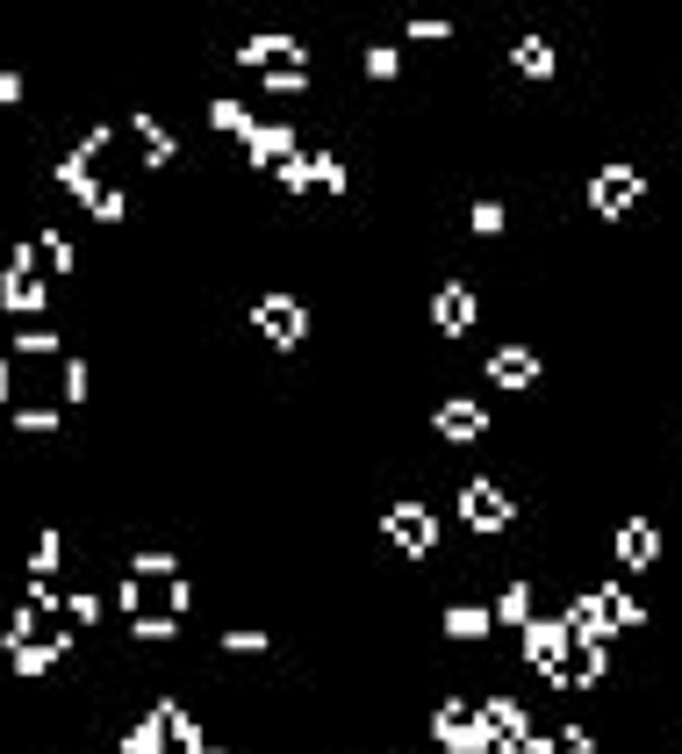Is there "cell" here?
Here are the masks:
<instances>
[{
  "label": "cell",
  "instance_id": "cell-1",
  "mask_svg": "<svg viewBox=\"0 0 682 754\" xmlns=\"http://www.w3.org/2000/svg\"><path fill=\"white\" fill-rule=\"evenodd\" d=\"M237 65L259 72L273 94H302V86H309V51H302L295 37H252V43H237Z\"/></svg>",
  "mask_w": 682,
  "mask_h": 754
},
{
  "label": "cell",
  "instance_id": "cell-2",
  "mask_svg": "<svg viewBox=\"0 0 682 754\" xmlns=\"http://www.w3.org/2000/svg\"><path fill=\"white\" fill-rule=\"evenodd\" d=\"M460 524H467V532H481V539H496V532H510V524H518V503H510L503 481L467 475V481H460Z\"/></svg>",
  "mask_w": 682,
  "mask_h": 754
},
{
  "label": "cell",
  "instance_id": "cell-3",
  "mask_svg": "<svg viewBox=\"0 0 682 754\" xmlns=\"http://www.w3.org/2000/svg\"><path fill=\"white\" fill-rule=\"evenodd\" d=\"M640 194H647V173L632 159H611V165H597V180H589V216H632Z\"/></svg>",
  "mask_w": 682,
  "mask_h": 754
},
{
  "label": "cell",
  "instance_id": "cell-4",
  "mask_svg": "<svg viewBox=\"0 0 682 754\" xmlns=\"http://www.w3.org/2000/svg\"><path fill=\"white\" fill-rule=\"evenodd\" d=\"M252 330H259L273 353H295V345L309 338V309H302L295 295H259L252 302Z\"/></svg>",
  "mask_w": 682,
  "mask_h": 754
},
{
  "label": "cell",
  "instance_id": "cell-5",
  "mask_svg": "<svg viewBox=\"0 0 682 754\" xmlns=\"http://www.w3.org/2000/svg\"><path fill=\"white\" fill-rule=\"evenodd\" d=\"M431 431H438V446H481L489 439V403L481 396H438V410H431Z\"/></svg>",
  "mask_w": 682,
  "mask_h": 754
},
{
  "label": "cell",
  "instance_id": "cell-6",
  "mask_svg": "<svg viewBox=\"0 0 682 754\" xmlns=\"http://www.w3.org/2000/svg\"><path fill=\"white\" fill-rule=\"evenodd\" d=\"M381 532L396 539V547H409V561H431L438 553V518H431V503H417V496L381 510Z\"/></svg>",
  "mask_w": 682,
  "mask_h": 754
},
{
  "label": "cell",
  "instance_id": "cell-7",
  "mask_svg": "<svg viewBox=\"0 0 682 754\" xmlns=\"http://www.w3.org/2000/svg\"><path fill=\"white\" fill-rule=\"evenodd\" d=\"M431 741L446 747V754H489V747H496L489 733H481L475 704H460V697H446V704H438V719H431Z\"/></svg>",
  "mask_w": 682,
  "mask_h": 754
},
{
  "label": "cell",
  "instance_id": "cell-8",
  "mask_svg": "<svg viewBox=\"0 0 682 754\" xmlns=\"http://www.w3.org/2000/svg\"><path fill=\"white\" fill-rule=\"evenodd\" d=\"M568 654H574V632H568V618H532L525 625V661L553 683L560 669H568Z\"/></svg>",
  "mask_w": 682,
  "mask_h": 754
},
{
  "label": "cell",
  "instance_id": "cell-9",
  "mask_svg": "<svg viewBox=\"0 0 682 754\" xmlns=\"http://www.w3.org/2000/svg\"><path fill=\"white\" fill-rule=\"evenodd\" d=\"M611 561L625 568V575H647V568H661V524L654 518H625L611 532Z\"/></svg>",
  "mask_w": 682,
  "mask_h": 754
},
{
  "label": "cell",
  "instance_id": "cell-10",
  "mask_svg": "<svg viewBox=\"0 0 682 754\" xmlns=\"http://www.w3.org/2000/svg\"><path fill=\"white\" fill-rule=\"evenodd\" d=\"M539 374H546V359H539L525 338H510V345H496V353H489V381H496V388H510V396L539 388Z\"/></svg>",
  "mask_w": 682,
  "mask_h": 754
},
{
  "label": "cell",
  "instance_id": "cell-11",
  "mask_svg": "<svg viewBox=\"0 0 682 754\" xmlns=\"http://www.w3.org/2000/svg\"><path fill=\"white\" fill-rule=\"evenodd\" d=\"M431 324L446 330V338H467V330L481 324V295L467 288V281H446V288L431 295Z\"/></svg>",
  "mask_w": 682,
  "mask_h": 754
},
{
  "label": "cell",
  "instance_id": "cell-12",
  "mask_svg": "<svg viewBox=\"0 0 682 754\" xmlns=\"http://www.w3.org/2000/svg\"><path fill=\"white\" fill-rule=\"evenodd\" d=\"M245 159L259 165V173H281V165L295 159V130L287 123H252L245 130Z\"/></svg>",
  "mask_w": 682,
  "mask_h": 754
},
{
  "label": "cell",
  "instance_id": "cell-13",
  "mask_svg": "<svg viewBox=\"0 0 682 754\" xmlns=\"http://www.w3.org/2000/svg\"><path fill=\"white\" fill-rule=\"evenodd\" d=\"M130 137H136V151H144V165H151V173L180 159L173 130H165V123H159V115H151V109H136V115H130Z\"/></svg>",
  "mask_w": 682,
  "mask_h": 754
},
{
  "label": "cell",
  "instance_id": "cell-14",
  "mask_svg": "<svg viewBox=\"0 0 682 754\" xmlns=\"http://www.w3.org/2000/svg\"><path fill=\"white\" fill-rule=\"evenodd\" d=\"M532 611H539V597H532V582H503V597H496L489 603V618H496V625H532Z\"/></svg>",
  "mask_w": 682,
  "mask_h": 754
},
{
  "label": "cell",
  "instance_id": "cell-15",
  "mask_svg": "<svg viewBox=\"0 0 682 754\" xmlns=\"http://www.w3.org/2000/svg\"><path fill=\"white\" fill-rule=\"evenodd\" d=\"M489 632H496L489 603H452L446 611V640H489Z\"/></svg>",
  "mask_w": 682,
  "mask_h": 754
},
{
  "label": "cell",
  "instance_id": "cell-16",
  "mask_svg": "<svg viewBox=\"0 0 682 754\" xmlns=\"http://www.w3.org/2000/svg\"><path fill=\"white\" fill-rule=\"evenodd\" d=\"M510 65H518L525 80H553V43H546V37H518V43H510Z\"/></svg>",
  "mask_w": 682,
  "mask_h": 754
},
{
  "label": "cell",
  "instance_id": "cell-17",
  "mask_svg": "<svg viewBox=\"0 0 682 754\" xmlns=\"http://www.w3.org/2000/svg\"><path fill=\"white\" fill-rule=\"evenodd\" d=\"M467 231H475V237H503L510 231V208L481 194V202H467Z\"/></svg>",
  "mask_w": 682,
  "mask_h": 754
},
{
  "label": "cell",
  "instance_id": "cell-18",
  "mask_svg": "<svg viewBox=\"0 0 682 754\" xmlns=\"http://www.w3.org/2000/svg\"><path fill=\"white\" fill-rule=\"evenodd\" d=\"M208 130H223V137L237 130V137H245V130H252V109H245V101H208Z\"/></svg>",
  "mask_w": 682,
  "mask_h": 754
},
{
  "label": "cell",
  "instance_id": "cell-19",
  "mask_svg": "<svg viewBox=\"0 0 682 754\" xmlns=\"http://www.w3.org/2000/svg\"><path fill=\"white\" fill-rule=\"evenodd\" d=\"M396 72H403V51H396V43H367V80H396Z\"/></svg>",
  "mask_w": 682,
  "mask_h": 754
},
{
  "label": "cell",
  "instance_id": "cell-20",
  "mask_svg": "<svg viewBox=\"0 0 682 754\" xmlns=\"http://www.w3.org/2000/svg\"><path fill=\"white\" fill-rule=\"evenodd\" d=\"M223 654H266V632L259 625H231L223 632Z\"/></svg>",
  "mask_w": 682,
  "mask_h": 754
},
{
  "label": "cell",
  "instance_id": "cell-21",
  "mask_svg": "<svg viewBox=\"0 0 682 754\" xmlns=\"http://www.w3.org/2000/svg\"><path fill=\"white\" fill-rule=\"evenodd\" d=\"M546 741H553V754H597V733H582V726H560Z\"/></svg>",
  "mask_w": 682,
  "mask_h": 754
},
{
  "label": "cell",
  "instance_id": "cell-22",
  "mask_svg": "<svg viewBox=\"0 0 682 754\" xmlns=\"http://www.w3.org/2000/svg\"><path fill=\"white\" fill-rule=\"evenodd\" d=\"M452 22H438V14H424V22H409V43H446Z\"/></svg>",
  "mask_w": 682,
  "mask_h": 754
},
{
  "label": "cell",
  "instance_id": "cell-23",
  "mask_svg": "<svg viewBox=\"0 0 682 754\" xmlns=\"http://www.w3.org/2000/svg\"><path fill=\"white\" fill-rule=\"evenodd\" d=\"M22 101V72H0V109H14Z\"/></svg>",
  "mask_w": 682,
  "mask_h": 754
},
{
  "label": "cell",
  "instance_id": "cell-24",
  "mask_svg": "<svg viewBox=\"0 0 682 754\" xmlns=\"http://www.w3.org/2000/svg\"><path fill=\"white\" fill-rule=\"evenodd\" d=\"M675 144H682V130H675Z\"/></svg>",
  "mask_w": 682,
  "mask_h": 754
}]
</instances>
